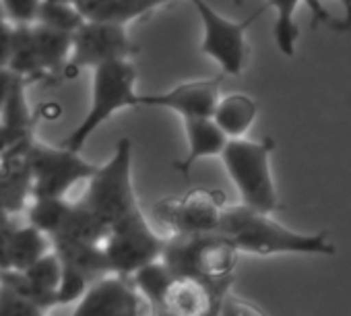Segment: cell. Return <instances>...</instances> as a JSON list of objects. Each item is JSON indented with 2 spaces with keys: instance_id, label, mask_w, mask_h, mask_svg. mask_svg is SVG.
Returning <instances> with one entry per match:
<instances>
[{
  "instance_id": "cell-1",
  "label": "cell",
  "mask_w": 351,
  "mask_h": 316,
  "mask_svg": "<svg viewBox=\"0 0 351 316\" xmlns=\"http://www.w3.org/2000/svg\"><path fill=\"white\" fill-rule=\"evenodd\" d=\"M228 238L240 254L275 256V254H308V256H335L337 246L326 232L306 234L285 228L273 219V213H263L246 207L244 203L228 205L215 230Z\"/></svg>"
},
{
  "instance_id": "cell-2",
  "label": "cell",
  "mask_w": 351,
  "mask_h": 316,
  "mask_svg": "<svg viewBox=\"0 0 351 316\" xmlns=\"http://www.w3.org/2000/svg\"><path fill=\"white\" fill-rule=\"evenodd\" d=\"M275 141L265 138H230L221 153L223 168L240 195V203L263 213H275L281 205L273 178Z\"/></svg>"
},
{
  "instance_id": "cell-3",
  "label": "cell",
  "mask_w": 351,
  "mask_h": 316,
  "mask_svg": "<svg viewBox=\"0 0 351 316\" xmlns=\"http://www.w3.org/2000/svg\"><path fill=\"white\" fill-rule=\"evenodd\" d=\"M161 260L173 275H191L232 287L240 250L217 232L169 234Z\"/></svg>"
},
{
  "instance_id": "cell-4",
  "label": "cell",
  "mask_w": 351,
  "mask_h": 316,
  "mask_svg": "<svg viewBox=\"0 0 351 316\" xmlns=\"http://www.w3.org/2000/svg\"><path fill=\"white\" fill-rule=\"evenodd\" d=\"M91 79V104L83 120L64 136L62 145L81 151L89 136L104 124L108 122L114 114L130 108H138V91L134 89L136 85V66L134 62L128 60H112L95 66Z\"/></svg>"
},
{
  "instance_id": "cell-5",
  "label": "cell",
  "mask_w": 351,
  "mask_h": 316,
  "mask_svg": "<svg viewBox=\"0 0 351 316\" xmlns=\"http://www.w3.org/2000/svg\"><path fill=\"white\" fill-rule=\"evenodd\" d=\"M79 203L85 205L99 221H104L108 230L141 209L132 182L130 138L124 136L116 143L110 160L87 180V189Z\"/></svg>"
},
{
  "instance_id": "cell-6",
  "label": "cell",
  "mask_w": 351,
  "mask_h": 316,
  "mask_svg": "<svg viewBox=\"0 0 351 316\" xmlns=\"http://www.w3.org/2000/svg\"><path fill=\"white\" fill-rule=\"evenodd\" d=\"M25 162L32 174V199H66L73 186L87 182L99 168L81 157V151L62 143L48 145L36 136L25 145Z\"/></svg>"
},
{
  "instance_id": "cell-7",
  "label": "cell",
  "mask_w": 351,
  "mask_h": 316,
  "mask_svg": "<svg viewBox=\"0 0 351 316\" xmlns=\"http://www.w3.org/2000/svg\"><path fill=\"white\" fill-rule=\"evenodd\" d=\"M189 3L193 5L203 25V40H201L203 54L209 56L221 69L223 75L240 77L248 60L246 34L250 25L263 15L265 7L256 9L252 15L244 19H230L221 15L217 9H213L209 0H189Z\"/></svg>"
},
{
  "instance_id": "cell-8",
  "label": "cell",
  "mask_w": 351,
  "mask_h": 316,
  "mask_svg": "<svg viewBox=\"0 0 351 316\" xmlns=\"http://www.w3.org/2000/svg\"><path fill=\"white\" fill-rule=\"evenodd\" d=\"M136 46L128 36L124 23L112 21H85L73 34V50L66 64L64 79H73L83 69H95L112 60H132Z\"/></svg>"
},
{
  "instance_id": "cell-9",
  "label": "cell",
  "mask_w": 351,
  "mask_h": 316,
  "mask_svg": "<svg viewBox=\"0 0 351 316\" xmlns=\"http://www.w3.org/2000/svg\"><path fill=\"white\" fill-rule=\"evenodd\" d=\"M163 246L165 238L157 236V232L147 221L143 209L118 221L104 242V250L108 254L112 271L128 277L145 265L161 258Z\"/></svg>"
},
{
  "instance_id": "cell-10",
  "label": "cell",
  "mask_w": 351,
  "mask_h": 316,
  "mask_svg": "<svg viewBox=\"0 0 351 316\" xmlns=\"http://www.w3.org/2000/svg\"><path fill=\"white\" fill-rule=\"evenodd\" d=\"M228 199L221 191L197 189L180 197L161 199L153 207L155 219L169 234H201L215 232Z\"/></svg>"
},
{
  "instance_id": "cell-11",
  "label": "cell",
  "mask_w": 351,
  "mask_h": 316,
  "mask_svg": "<svg viewBox=\"0 0 351 316\" xmlns=\"http://www.w3.org/2000/svg\"><path fill=\"white\" fill-rule=\"evenodd\" d=\"M228 293V285L191 275H171L149 306L153 316H219Z\"/></svg>"
},
{
  "instance_id": "cell-12",
  "label": "cell",
  "mask_w": 351,
  "mask_h": 316,
  "mask_svg": "<svg viewBox=\"0 0 351 316\" xmlns=\"http://www.w3.org/2000/svg\"><path fill=\"white\" fill-rule=\"evenodd\" d=\"M69 316H153L132 277L110 273L93 281Z\"/></svg>"
},
{
  "instance_id": "cell-13",
  "label": "cell",
  "mask_w": 351,
  "mask_h": 316,
  "mask_svg": "<svg viewBox=\"0 0 351 316\" xmlns=\"http://www.w3.org/2000/svg\"><path fill=\"white\" fill-rule=\"evenodd\" d=\"M221 97V79H199L176 85L167 91L141 93L138 108L169 110L184 118H213Z\"/></svg>"
},
{
  "instance_id": "cell-14",
  "label": "cell",
  "mask_w": 351,
  "mask_h": 316,
  "mask_svg": "<svg viewBox=\"0 0 351 316\" xmlns=\"http://www.w3.org/2000/svg\"><path fill=\"white\" fill-rule=\"evenodd\" d=\"M304 3L308 5V9L312 13L314 27L318 23H324L328 27L335 25V17H330V13L320 5V0H267V7L275 13L273 40H275L277 50L285 58L295 56V48H298V40H300V27L295 23V13H298L300 5H304Z\"/></svg>"
},
{
  "instance_id": "cell-15",
  "label": "cell",
  "mask_w": 351,
  "mask_h": 316,
  "mask_svg": "<svg viewBox=\"0 0 351 316\" xmlns=\"http://www.w3.org/2000/svg\"><path fill=\"white\" fill-rule=\"evenodd\" d=\"M182 124H184V134L189 141V151L180 162H176V170H178L184 178H189L191 170L201 160L221 157L230 138L217 126V122L213 118H184Z\"/></svg>"
},
{
  "instance_id": "cell-16",
  "label": "cell",
  "mask_w": 351,
  "mask_h": 316,
  "mask_svg": "<svg viewBox=\"0 0 351 316\" xmlns=\"http://www.w3.org/2000/svg\"><path fill=\"white\" fill-rule=\"evenodd\" d=\"M256 116H258L256 99L242 91L221 95L213 112V120L228 134V138L246 136V132L256 122Z\"/></svg>"
},
{
  "instance_id": "cell-17",
  "label": "cell",
  "mask_w": 351,
  "mask_h": 316,
  "mask_svg": "<svg viewBox=\"0 0 351 316\" xmlns=\"http://www.w3.org/2000/svg\"><path fill=\"white\" fill-rule=\"evenodd\" d=\"M52 250V238L34 223L11 228V271H25Z\"/></svg>"
},
{
  "instance_id": "cell-18",
  "label": "cell",
  "mask_w": 351,
  "mask_h": 316,
  "mask_svg": "<svg viewBox=\"0 0 351 316\" xmlns=\"http://www.w3.org/2000/svg\"><path fill=\"white\" fill-rule=\"evenodd\" d=\"M69 203L71 201L66 199H34V203L27 207V221L52 238L64 221Z\"/></svg>"
},
{
  "instance_id": "cell-19",
  "label": "cell",
  "mask_w": 351,
  "mask_h": 316,
  "mask_svg": "<svg viewBox=\"0 0 351 316\" xmlns=\"http://www.w3.org/2000/svg\"><path fill=\"white\" fill-rule=\"evenodd\" d=\"M85 21L87 19L79 11L77 5H64V3H50V0H42L40 15H38V21L36 23L54 27L58 32L75 34Z\"/></svg>"
},
{
  "instance_id": "cell-20",
  "label": "cell",
  "mask_w": 351,
  "mask_h": 316,
  "mask_svg": "<svg viewBox=\"0 0 351 316\" xmlns=\"http://www.w3.org/2000/svg\"><path fill=\"white\" fill-rule=\"evenodd\" d=\"M44 312L36 302L15 291L9 285H0V316H44Z\"/></svg>"
},
{
  "instance_id": "cell-21",
  "label": "cell",
  "mask_w": 351,
  "mask_h": 316,
  "mask_svg": "<svg viewBox=\"0 0 351 316\" xmlns=\"http://www.w3.org/2000/svg\"><path fill=\"white\" fill-rule=\"evenodd\" d=\"M3 7L13 23L27 25L38 21L42 0H3Z\"/></svg>"
},
{
  "instance_id": "cell-22",
  "label": "cell",
  "mask_w": 351,
  "mask_h": 316,
  "mask_svg": "<svg viewBox=\"0 0 351 316\" xmlns=\"http://www.w3.org/2000/svg\"><path fill=\"white\" fill-rule=\"evenodd\" d=\"M219 316H269L261 306L252 304L250 300H244L240 295L228 293L221 306Z\"/></svg>"
},
{
  "instance_id": "cell-23",
  "label": "cell",
  "mask_w": 351,
  "mask_h": 316,
  "mask_svg": "<svg viewBox=\"0 0 351 316\" xmlns=\"http://www.w3.org/2000/svg\"><path fill=\"white\" fill-rule=\"evenodd\" d=\"M32 136H34V132L17 128L5 120H0V160H3L7 153H11L17 145H21L23 141H27Z\"/></svg>"
},
{
  "instance_id": "cell-24",
  "label": "cell",
  "mask_w": 351,
  "mask_h": 316,
  "mask_svg": "<svg viewBox=\"0 0 351 316\" xmlns=\"http://www.w3.org/2000/svg\"><path fill=\"white\" fill-rule=\"evenodd\" d=\"M17 38V23H13L9 17L0 19V66H9L13 48Z\"/></svg>"
},
{
  "instance_id": "cell-25",
  "label": "cell",
  "mask_w": 351,
  "mask_h": 316,
  "mask_svg": "<svg viewBox=\"0 0 351 316\" xmlns=\"http://www.w3.org/2000/svg\"><path fill=\"white\" fill-rule=\"evenodd\" d=\"M19 79H23V77L15 75L9 66H0V114H3V110H5L15 85L19 83Z\"/></svg>"
},
{
  "instance_id": "cell-26",
  "label": "cell",
  "mask_w": 351,
  "mask_h": 316,
  "mask_svg": "<svg viewBox=\"0 0 351 316\" xmlns=\"http://www.w3.org/2000/svg\"><path fill=\"white\" fill-rule=\"evenodd\" d=\"M13 226L0 228V273L13 269V265H11V228Z\"/></svg>"
},
{
  "instance_id": "cell-27",
  "label": "cell",
  "mask_w": 351,
  "mask_h": 316,
  "mask_svg": "<svg viewBox=\"0 0 351 316\" xmlns=\"http://www.w3.org/2000/svg\"><path fill=\"white\" fill-rule=\"evenodd\" d=\"M335 3L341 7V17L335 21L337 32H351V0H335Z\"/></svg>"
},
{
  "instance_id": "cell-28",
  "label": "cell",
  "mask_w": 351,
  "mask_h": 316,
  "mask_svg": "<svg viewBox=\"0 0 351 316\" xmlns=\"http://www.w3.org/2000/svg\"><path fill=\"white\" fill-rule=\"evenodd\" d=\"M13 215H15V213H11L9 209H5L3 205H0V228H9V226H13Z\"/></svg>"
},
{
  "instance_id": "cell-29",
  "label": "cell",
  "mask_w": 351,
  "mask_h": 316,
  "mask_svg": "<svg viewBox=\"0 0 351 316\" xmlns=\"http://www.w3.org/2000/svg\"><path fill=\"white\" fill-rule=\"evenodd\" d=\"M50 3H64V5H79L81 0H50Z\"/></svg>"
},
{
  "instance_id": "cell-30",
  "label": "cell",
  "mask_w": 351,
  "mask_h": 316,
  "mask_svg": "<svg viewBox=\"0 0 351 316\" xmlns=\"http://www.w3.org/2000/svg\"><path fill=\"white\" fill-rule=\"evenodd\" d=\"M0 19H7V13H5V7H3V0H0Z\"/></svg>"
},
{
  "instance_id": "cell-31",
  "label": "cell",
  "mask_w": 351,
  "mask_h": 316,
  "mask_svg": "<svg viewBox=\"0 0 351 316\" xmlns=\"http://www.w3.org/2000/svg\"><path fill=\"white\" fill-rule=\"evenodd\" d=\"M234 5H238V7H240V5H244V0H234Z\"/></svg>"
},
{
  "instance_id": "cell-32",
  "label": "cell",
  "mask_w": 351,
  "mask_h": 316,
  "mask_svg": "<svg viewBox=\"0 0 351 316\" xmlns=\"http://www.w3.org/2000/svg\"><path fill=\"white\" fill-rule=\"evenodd\" d=\"M44 316H48V314H44Z\"/></svg>"
},
{
  "instance_id": "cell-33",
  "label": "cell",
  "mask_w": 351,
  "mask_h": 316,
  "mask_svg": "<svg viewBox=\"0 0 351 316\" xmlns=\"http://www.w3.org/2000/svg\"><path fill=\"white\" fill-rule=\"evenodd\" d=\"M0 285H3V283H0Z\"/></svg>"
}]
</instances>
